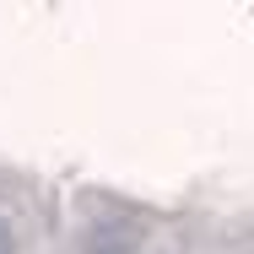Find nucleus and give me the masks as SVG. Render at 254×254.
Here are the masks:
<instances>
[{"mask_svg": "<svg viewBox=\"0 0 254 254\" xmlns=\"http://www.w3.org/2000/svg\"><path fill=\"white\" fill-rule=\"evenodd\" d=\"M0 254H16V238H11V227L0 222Z\"/></svg>", "mask_w": 254, "mask_h": 254, "instance_id": "nucleus-2", "label": "nucleus"}, {"mask_svg": "<svg viewBox=\"0 0 254 254\" xmlns=\"http://www.w3.org/2000/svg\"><path fill=\"white\" fill-rule=\"evenodd\" d=\"M81 254H141V238L125 222H98V227H87Z\"/></svg>", "mask_w": 254, "mask_h": 254, "instance_id": "nucleus-1", "label": "nucleus"}]
</instances>
